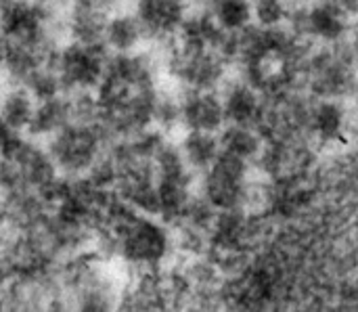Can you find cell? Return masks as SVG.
I'll use <instances>...</instances> for the list:
<instances>
[{"label": "cell", "instance_id": "cell-10", "mask_svg": "<svg viewBox=\"0 0 358 312\" xmlns=\"http://www.w3.org/2000/svg\"><path fill=\"white\" fill-rule=\"evenodd\" d=\"M178 149L187 168L193 172H206L222 151L218 132L206 130H187Z\"/></svg>", "mask_w": 358, "mask_h": 312}, {"label": "cell", "instance_id": "cell-3", "mask_svg": "<svg viewBox=\"0 0 358 312\" xmlns=\"http://www.w3.org/2000/svg\"><path fill=\"white\" fill-rule=\"evenodd\" d=\"M203 174V195L210 206L222 210L239 206L245 183V159L220 151L216 162Z\"/></svg>", "mask_w": 358, "mask_h": 312}, {"label": "cell", "instance_id": "cell-9", "mask_svg": "<svg viewBox=\"0 0 358 312\" xmlns=\"http://www.w3.org/2000/svg\"><path fill=\"white\" fill-rule=\"evenodd\" d=\"M36 103L38 101L34 94L21 84H8L6 88H0V122L10 130L25 134Z\"/></svg>", "mask_w": 358, "mask_h": 312}, {"label": "cell", "instance_id": "cell-2", "mask_svg": "<svg viewBox=\"0 0 358 312\" xmlns=\"http://www.w3.org/2000/svg\"><path fill=\"white\" fill-rule=\"evenodd\" d=\"M109 50L105 44H90L80 40H63L52 63L59 71L65 92H94L105 76Z\"/></svg>", "mask_w": 358, "mask_h": 312}, {"label": "cell", "instance_id": "cell-8", "mask_svg": "<svg viewBox=\"0 0 358 312\" xmlns=\"http://www.w3.org/2000/svg\"><path fill=\"white\" fill-rule=\"evenodd\" d=\"M147 42V34L134 10H113L105 23L103 44L113 55L136 52Z\"/></svg>", "mask_w": 358, "mask_h": 312}, {"label": "cell", "instance_id": "cell-17", "mask_svg": "<svg viewBox=\"0 0 358 312\" xmlns=\"http://www.w3.org/2000/svg\"><path fill=\"white\" fill-rule=\"evenodd\" d=\"M336 4H340L350 17H358V0H334Z\"/></svg>", "mask_w": 358, "mask_h": 312}, {"label": "cell", "instance_id": "cell-14", "mask_svg": "<svg viewBox=\"0 0 358 312\" xmlns=\"http://www.w3.org/2000/svg\"><path fill=\"white\" fill-rule=\"evenodd\" d=\"M21 86H25L34 94L36 101H44V99H50V97H57V94L65 92L63 90V82L59 78V71H57L52 59L40 63L38 67H34L27 73V78L23 80Z\"/></svg>", "mask_w": 358, "mask_h": 312}, {"label": "cell", "instance_id": "cell-6", "mask_svg": "<svg viewBox=\"0 0 358 312\" xmlns=\"http://www.w3.org/2000/svg\"><path fill=\"white\" fill-rule=\"evenodd\" d=\"M302 25L323 42H340L350 31L352 17L334 0H313L302 13Z\"/></svg>", "mask_w": 358, "mask_h": 312}, {"label": "cell", "instance_id": "cell-4", "mask_svg": "<svg viewBox=\"0 0 358 312\" xmlns=\"http://www.w3.org/2000/svg\"><path fill=\"white\" fill-rule=\"evenodd\" d=\"M180 126L185 130L220 132L227 126L224 101L214 90L189 88L180 97Z\"/></svg>", "mask_w": 358, "mask_h": 312}, {"label": "cell", "instance_id": "cell-5", "mask_svg": "<svg viewBox=\"0 0 358 312\" xmlns=\"http://www.w3.org/2000/svg\"><path fill=\"white\" fill-rule=\"evenodd\" d=\"M134 13L147 40H168L180 29L189 6L187 0H134Z\"/></svg>", "mask_w": 358, "mask_h": 312}, {"label": "cell", "instance_id": "cell-7", "mask_svg": "<svg viewBox=\"0 0 358 312\" xmlns=\"http://www.w3.org/2000/svg\"><path fill=\"white\" fill-rule=\"evenodd\" d=\"M73 103L71 97L67 92L38 101L31 122L25 130V136L44 143L46 139H50L55 132H59L61 128H65L69 122H73Z\"/></svg>", "mask_w": 358, "mask_h": 312}, {"label": "cell", "instance_id": "cell-16", "mask_svg": "<svg viewBox=\"0 0 358 312\" xmlns=\"http://www.w3.org/2000/svg\"><path fill=\"white\" fill-rule=\"evenodd\" d=\"M342 124H344V111L340 109V105L325 101L317 107L315 111V128L325 136V139H334L342 132Z\"/></svg>", "mask_w": 358, "mask_h": 312}, {"label": "cell", "instance_id": "cell-13", "mask_svg": "<svg viewBox=\"0 0 358 312\" xmlns=\"http://www.w3.org/2000/svg\"><path fill=\"white\" fill-rule=\"evenodd\" d=\"M210 13L224 31H239L254 23L252 0H214Z\"/></svg>", "mask_w": 358, "mask_h": 312}, {"label": "cell", "instance_id": "cell-1", "mask_svg": "<svg viewBox=\"0 0 358 312\" xmlns=\"http://www.w3.org/2000/svg\"><path fill=\"white\" fill-rule=\"evenodd\" d=\"M107 141L109 136L99 120H73L46 139L44 147L61 176L82 178L107 151Z\"/></svg>", "mask_w": 358, "mask_h": 312}, {"label": "cell", "instance_id": "cell-15", "mask_svg": "<svg viewBox=\"0 0 358 312\" xmlns=\"http://www.w3.org/2000/svg\"><path fill=\"white\" fill-rule=\"evenodd\" d=\"M254 21L260 27H275L292 17V0H252Z\"/></svg>", "mask_w": 358, "mask_h": 312}, {"label": "cell", "instance_id": "cell-11", "mask_svg": "<svg viewBox=\"0 0 358 312\" xmlns=\"http://www.w3.org/2000/svg\"><path fill=\"white\" fill-rule=\"evenodd\" d=\"M220 147L227 153H233L241 159H252L260 151V136L250 124H233L224 126L220 132Z\"/></svg>", "mask_w": 358, "mask_h": 312}, {"label": "cell", "instance_id": "cell-12", "mask_svg": "<svg viewBox=\"0 0 358 312\" xmlns=\"http://www.w3.org/2000/svg\"><path fill=\"white\" fill-rule=\"evenodd\" d=\"M224 111H227V124H252V120L258 113V94L250 84H237L222 97Z\"/></svg>", "mask_w": 358, "mask_h": 312}, {"label": "cell", "instance_id": "cell-18", "mask_svg": "<svg viewBox=\"0 0 358 312\" xmlns=\"http://www.w3.org/2000/svg\"><path fill=\"white\" fill-rule=\"evenodd\" d=\"M2 2H4V0H0V4H2Z\"/></svg>", "mask_w": 358, "mask_h": 312}]
</instances>
